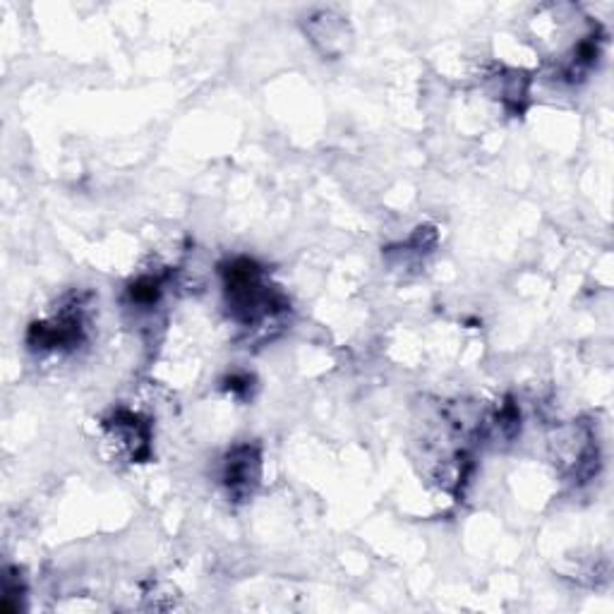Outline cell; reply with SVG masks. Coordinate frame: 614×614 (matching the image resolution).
<instances>
[{
  "label": "cell",
  "instance_id": "1",
  "mask_svg": "<svg viewBox=\"0 0 614 614\" xmlns=\"http://www.w3.org/2000/svg\"><path fill=\"white\" fill-rule=\"evenodd\" d=\"M224 482L228 492L238 499L252 494L260 482V454L254 446H238L234 454H228Z\"/></svg>",
  "mask_w": 614,
  "mask_h": 614
}]
</instances>
